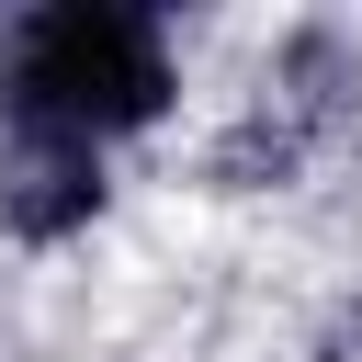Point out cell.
I'll return each mask as SVG.
<instances>
[{"mask_svg": "<svg viewBox=\"0 0 362 362\" xmlns=\"http://www.w3.org/2000/svg\"><path fill=\"white\" fill-rule=\"evenodd\" d=\"M170 102H181V57H170V23L147 0L0 11V124L113 147V136H147Z\"/></svg>", "mask_w": 362, "mask_h": 362, "instance_id": "1", "label": "cell"}, {"mask_svg": "<svg viewBox=\"0 0 362 362\" xmlns=\"http://www.w3.org/2000/svg\"><path fill=\"white\" fill-rule=\"evenodd\" d=\"M102 192H113V181H102V147L0 124V226H11V238L57 249V238H79V226L102 215Z\"/></svg>", "mask_w": 362, "mask_h": 362, "instance_id": "2", "label": "cell"}]
</instances>
